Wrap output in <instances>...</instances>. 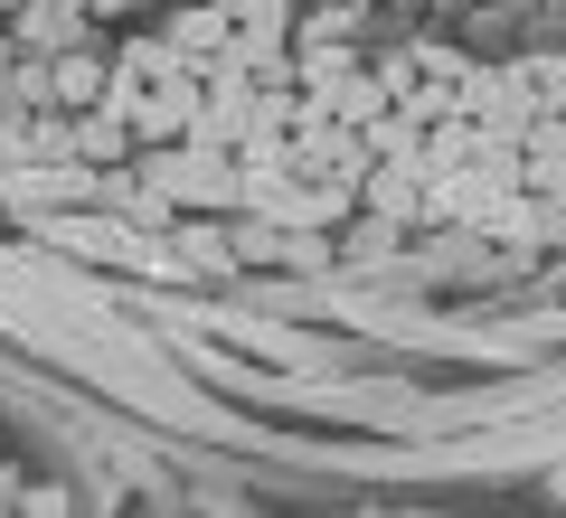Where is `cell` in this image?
I'll return each instance as SVG.
<instances>
[{"mask_svg":"<svg viewBox=\"0 0 566 518\" xmlns=\"http://www.w3.org/2000/svg\"><path fill=\"white\" fill-rule=\"evenodd\" d=\"M95 20H85V0H20L10 10V47L20 57H57V47H85Z\"/></svg>","mask_w":566,"mask_h":518,"instance_id":"obj_2","label":"cell"},{"mask_svg":"<svg viewBox=\"0 0 566 518\" xmlns=\"http://www.w3.org/2000/svg\"><path fill=\"white\" fill-rule=\"evenodd\" d=\"M10 10H20V0H0V20H10Z\"/></svg>","mask_w":566,"mask_h":518,"instance_id":"obj_12","label":"cell"},{"mask_svg":"<svg viewBox=\"0 0 566 518\" xmlns=\"http://www.w3.org/2000/svg\"><path fill=\"white\" fill-rule=\"evenodd\" d=\"M359 141H368V160H387V170H416V141H424V133L397 114V104H387L378 123H359Z\"/></svg>","mask_w":566,"mask_h":518,"instance_id":"obj_8","label":"cell"},{"mask_svg":"<svg viewBox=\"0 0 566 518\" xmlns=\"http://www.w3.org/2000/svg\"><path fill=\"white\" fill-rule=\"evenodd\" d=\"M10 499H20V472H10V462H0V518H10Z\"/></svg>","mask_w":566,"mask_h":518,"instance_id":"obj_11","label":"cell"},{"mask_svg":"<svg viewBox=\"0 0 566 518\" xmlns=\"http://www.w3.org/2000/svg\"><path fill=\"white\" fill-rule=\"evenodd\" d=\"M104 76H114V66H104V39L57 47V57H48V104H57V114H95V104H104Z\"/></svg>","mask_w":566,"mask_h":518,"instance_id":"obj_3","label":"cell"},{"mask_svg":"<svg viewBox=\"0 0 566 518\" xmlns=\"http://www.w3.org/2000/svg\"><path fill=\"white\" fill-rule=\"evenodd\" d=\"M161 39H170V47H180V57H189V66H199V57H218V47H227V39H237V20H227L218 0H170V20H161Z\"/></svg>","mask_w":566,"mask_h":518,"instance_id":"obj_5","label":"cell"},{"mask_svg":"<svg viewBox=\"0 0 566 518\" xmlns=\"http://www.w3.org/2000/svg\"><path fill=\"white\" fill-rule=\"evenodd\" d=\"M416 170H387V160H378V170H368V180H359V208H378V218L387 226H416Z\"/></svg>","mask_w":566,"mask_h":518,"instance_id":"obj_7","label":"cell"},{"mask_svg":"<svg viewBox=\"0 0 566 518\" xmlns=\"http://www.w3.org/2000/svg\"><path fill=\"white\" fill-rule=\"evenodd\" d=\"M359 39H368V0H303L293 29H283L293 57H303V47H359Z\"/></svg>","mask_w":566,"mask_h":518,"instance_id":"obj_4","label":"cell"},{"mask_svg":"<svg viewBox=\"0 0 566 518\" xmlns=\"http://www.w3.org/2000/svg\"><path fill=\"white\" fill-rule=\"evenodd\" d=\"M133 10H151V0H85V20H95V29H123Z\"/></svg>","mask_w":566,"mask_h":518,"instance_id":"obj_10","label":"cell"},{"mask_svg":"<svg viewBox=\"0 0 566 518\" xmlns=\"http://www.w3.org/2000/svg\"><path fill=\"white\" fill-rule=\"evenodd\" d=\"M66 151H76L85 170H133V133H123L114 114H66Z\"/></svg>","mask_w":566,"mask_h":518,"instance_id":"obj_6","label":"cell"},{"mask_svg":"<svg viewBox=\"0 0 566 518\" xmlns=\"http://www.w3.org/2000/svg\"><path fill=\"white\" fill-rule=\"evenodd\" d=\"M10 518H76V499H66V480H20Z\"/></svg>","mask_w":566,"mask_h":518,"instance_id":"obj_9","label":"cell"},{"mask_svg":"<svg viewBox=\"0 0 566 518\" xmlns=\"http://www.w3.org/2000/svg\"><path fill=\"white\" fill-rule=\"evenodd\" d=\"M283 170L293 180H322V189H359L378 160H368V141L349 123H303V133H283Z\"/></svg>","mask_w":566,"mask_h":518,"instance_id":"obj_1","label":"cell"}]
</instances>
